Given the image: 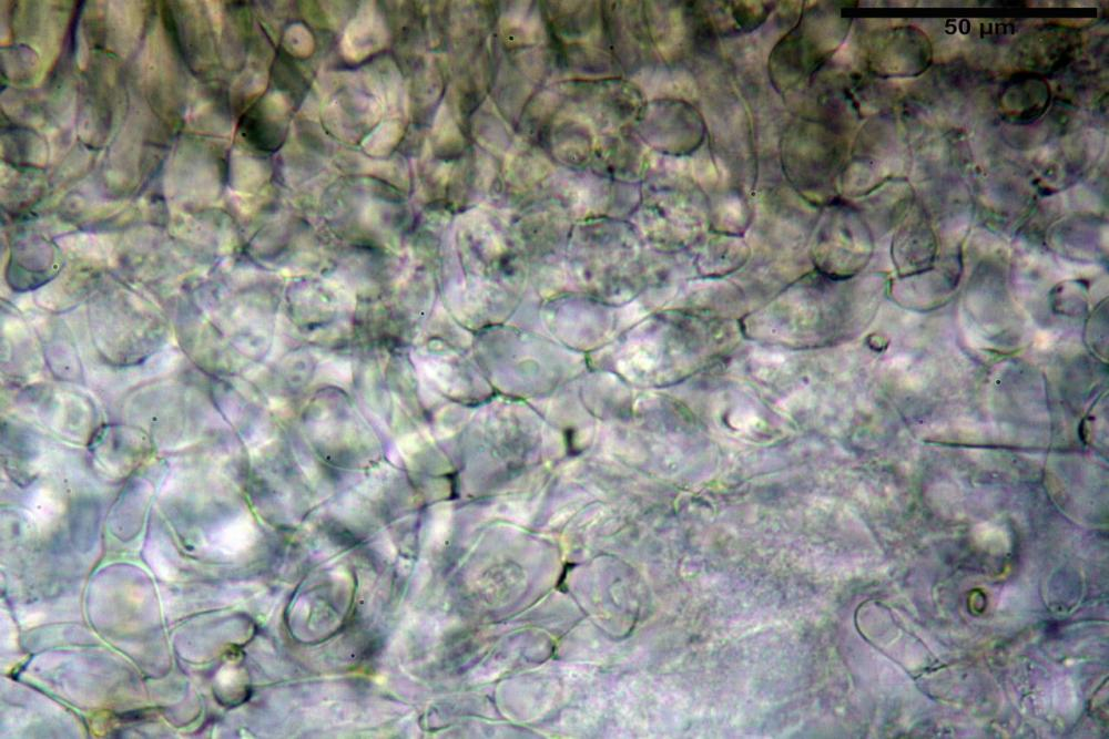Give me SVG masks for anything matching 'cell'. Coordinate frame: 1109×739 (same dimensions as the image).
<instances>
[{
    "mask_svg": "<svg viewBox=\"0 0 1109 739\" xmlns=\"http://www.w3.org/2000/svg\"><path fill=\"white\" fill-rule=\"evenodd\" d=\"M851 19L832 3L802 11L796 24L774 45L769 59V75L775 90L786 94L814 78L845 40Z\"/></svg>",
    "mask_w": 1109,
    "mask_h": 739,
    "instance_id": "obj_1",
    "label": "cell"
},
{
    "mask_svg": "<svg viewBox=\"0 0 1109 739\" xmlns=\"http://www.w3.org/2000/svg\"><path fill=\"white\" fill-rule=\"evenodd\" d=\"M845 148L838 130L817 119L800 117L783 133L781 158L788 178L806 194L831 193Z\"/></svg>",
    "mask_w": 1109,
    "mask_h": 739,
    "instance_id": "obj_2",
    "label": "cell"
},
{
    "mask_svg": "<svg viewBox=\"0 0 1109 739\" xmlns=\"http://www.w3.org/2000/svg\"><path fill=\"white\" fill-rule=\"evenodd\" d=\"M869 237L864 224L847 207L834 206L825 216L817 235L818 256L838 257L837 263L857 260L867 255Z\"/></svg>",
    "mask_w": 1109,
    "mask_h": 739,
    "instance_id": "obj_3",
    "label": "cell"
},
{
    "mask_svg": "<svg viewBox=\"0 0 1109 739\" xmlns=\"http://www.w3.org/2000/svg\"><path fill=\"white\" fill-rule=\"evenodd\" d=\"M718 7H700L702 16L715 34L751 32L759 28L773 9L767 1H724Z\"/></svg>",
    "mask_w": 1109,
    "mask_h": 739,
    "instance_id": "obj_4",
    "label": "cell"
}]
</instances>
